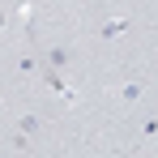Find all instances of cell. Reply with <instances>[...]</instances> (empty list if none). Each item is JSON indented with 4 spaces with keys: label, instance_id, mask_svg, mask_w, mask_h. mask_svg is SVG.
Returning <instances> with one entry per match:
<instances>
[{
    "label": "cell",
    "instance_id": "6da1fadb",
    "mask_svg": "<svg viewBox=\"0 0 158 158\" xmlns=\"http://www.w3.org/2000/svg\"><path fill=\"white\" fill-rule=\"evenodd\" d=\"M141 94H145V85H141V81H128V85H120V90H115V98H120V103H141Z\"/></svg>",
    "mask_w": 158,
    "mask_h": 158
},
{
    "label": "cell",
    "instance_id": "7a4b0ae2",
    "mask_svg": "<svg viewBox=\"0 0 158 158\" xmlns=\"http://www.w3.org/2000/svg\"><path fill=\"white\" fill-rule=\"evenodd\" d=\"M39 128H43L39 115H17V132H22V137H30V132H39Z\"/></svg>",
    "mask_w": 158,
    "mask_h": 158
},
{
    "label": "cell",
    "instance_id": "3957f363",
    "mask_svg": "<svg viewBox=\"0 0 158 158\" xmlns=\"http://www.w3.org/2000/svg\"><path fill=\"white\" fill-rule=\"evenodd\" d=\"M124 30H128V22H124V17H111V22L103 26V39H120Z\"/></svg>",
    "mask_w": 158,
    "mask_h": 158
},
{
    "label": "cell",
    "instance_id": "277c9868",
    "mask_svg": "<svg viewBox=\"0 0 158 158\" xmlns=\"http://www.w3.org/2000/svg\"><path fill=\"white\" fill-rule=\"evenodd\" d=\"M47 64H52L56 73H60V69L69 64V47H52V52H47Z\"/></svg>",
    "mask_w": 158,
    "mask_h": 158
},
{
    "label": "cell",
    "instance_id": "5b68a950",
    "mask_svg": "<svg viewBox=\"0 0 158 158\" xmlns=\"http://www.w3.org/2000/svg\"><path fill=\"white\" fill-rule=\"evenodd\" d=\"M47 85H52V90H56V94H60V98H64V94H69V85H64V77H60V73H56V69H52V73H47Z\"/></svg>",
    "mask_w": 158,
    "mask_h": 158
},
{
    "label": "cell",
    "instance_id": "8992f818",
    "mask_svg": "<svg viewBox=\"0 0 158 158\" xmlns=\"http://www.w3.org/2000/svg\"><path fill=\"white\" fill-rule=\"evenodd\" d=\"M141 132H145V137H158V120H145V128H141Z\"/></svg>",
    "mask_w": 158,
    "mask_h": 158
},
{
    "label": "cell",
    "instance_id": "52a82bcc",
    "mask_svg": "<svg viewBox=\"0 0 158 158\" xmlns=\"http://www.w3.org/2000/svg\"><path fill=\"white\" fill-rule=\"evenodd\" d=\"M0 34H4V9H0Z\"/></svg>",
    "mask_w": 158,
    "mask_h": 158
}]
</instances>
